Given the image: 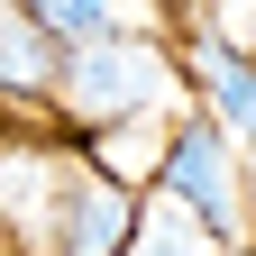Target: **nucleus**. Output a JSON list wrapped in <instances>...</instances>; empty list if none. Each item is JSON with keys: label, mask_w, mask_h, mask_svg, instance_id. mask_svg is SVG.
<instances>
[{"label": "nucleus", "mask_w": 256, "mask_h": 256, "mask_svg": "<svg viewBox=\"0 0 256 256\" xmlns=\"http://www.w3.org/2000/svg\"><path fill=\"white\" fill-rule=\"evenodd\" d=\"M247 55H256V37H247Z\"/></svg>", "instance_id": "nucleus-8"}, {"label": "nucleus", "mask_w": 256, "mask_h": 256, "mask_svg": "<svg viewBox=\"0 0 256 256\" xmlns=\"http://www.w3.org/2000/svg\"><path fill=\"white\" fill-rule=\"evenodd\" d=\"M119 247H138V192L110 183L101 165L64 174V192H55V256H119Z\"/></svg>", "instance_id": "nucleus-3"}, {"label": "nucleus", "mask_w": 256, "mask_h": 256, "mask_svg": "<svg viewBox=\"0 0 256 256\" xmlns=\"http://www.w3.org/2000/svg\"><path fill=\"white\" fill-rule=\"evenodd\" d=\"M165 192L202 220V238H238V156H229V138H220L210 119H183L174 128V156H165Z\"/></svg>", "instance_id": "nucleus-2"}, {"label": "nucleus", "mask_w": 256, "mask_h": 256, "mask_svg": "<svg viewBox=\"0 0 256 256\" xmlns=\"http://www.w3.org/2000/svg\"><path fill=\"white\" fill-rule=\"evenodd\" d=\"M229 256H247V247H229Z\"/></svg>", "instance_id": "nucleus-9"}, {"label": "nucleus", "mask_w": 256, "mask_h": 256, "mask_svg": "<svg viewBox=\"0 0 256 256\" xmlns=\"http://www.w3.org/2000/svg\"><path fill=\"white\" fill-rule=\"evenodd\" d=\"M165 156H174V128H146V119L92 128V165H101L110 183H128V192H138L146 174H165Z\"/></svg>", "instance_id": "nucleus-6"}, {"label": "nucleus", "mask_w": 256, "mask_h": 256, "mask_svg": "<svg viewBox=\"0 0 256 256\" xmlns=\"http://www.w3.org/2000/svg\"><path fill=\"white\" fill-rule=\"evenodd\" d=\"M64 46H101V37H128V18L146 10V0H28Z\"/></svg>", "instance_id": "nucleus-7"}, {"label": "nucleus", "mask_w": 256, "mask_h": 256, "mask_svg": "<svg viewBox=\"0 0 256 256\" xmlns=\"http://www.w3.org/2000/svg\"><path fill=\"white\" fill-rule=\"evenodd\" d=\"M192 74H202V101L220 110V128L256 138V55L229 46V37H202L192 46Z\"/></svg>", "instance_id": "nucleus-5"}, {"label": "nucleus", "mask_w": 256, "mask_h": 256, "mask_svg": "<svg viewBox=\"0 0 256 256\" xmlns=\"http://www.w3.org/2000/svg\"><path fill=\"white\" fill-rule=\"evenodd\" d=\"M64 55L74 46H64L28 0H10V10H0V101H37V92L55 101L64 92Z\"/></svg>", "instance_id": "nucleus-4"}, {"label": "nucleus", "mask_w": 256, "mask_h": 256, "mask_svg": "<svg viewBox=\"0 0 256 256\" xmlns=\"http://www.w3.org/2000/svg\"><path fill=\"white\" fill-rule=\"evenodd\" d=\"M156 92H165V55L128 46V37H101V46L64 55V92H55V101L74 110L82 128H119V119H146Z\"/></svg>", "instance_id": "nucleus-1"}]
</instances>
